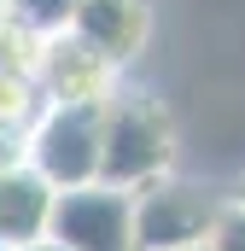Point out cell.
<instances>
[{"label":"cell","mask_w":245,"mask_h":251,"mask_svg":"<svg viewBox=\"0 0 245 251\" xmlns=\"http://www.w3.org/2000/svg\"><path fill=\"white\" fill-rule=\"evenodd\" d=\"M0 24H6V0H0Z\"/></svg>","instance_id":"4fadbf2b"},{"label":"cell","mask_w":245,"mask_h":251,"mask_svg":"<svg viewBox=\"0 0 245 251\" xmlns=\"http://www.w3.org/2000/svg\"><path fill=\"white\" fill-rule=\"evenodd\" d=\"M76 12H82V0H6V24H18V29L41 35V41L70 35Z\"/></svg>","instance_id":"ba28073f"},{"label":"cell","mask_w":245,"mask_h":251,"mask_svg":"<svg viewBox=\"0 0 245 251\" xmlns=\"http://www.w3.org/2000/svg\"><path fill=\"white\" fill-rule=\"evenodd\" d=\"M24 164V128H6L0 123V176Z\"/></svg>","instance_id":"30bf717a"},{"label":"cell","mask_w":245,"mask_h":251,"mask_svg":"<svg viewBox=\"0 0 245 251\" xmlns=\"http://www.w3.org/2000/svg\"><path fill=\"white\" fill-rule=\"evenodd\" d=\"M70 35H76L82 47H94L105 64L122 70V64L140 59V47H146V35H152V12H146V0H82Z\"/></svg>","instance_id":"52a82bcc"},{"label":"cell","mask_w":245,"mask_h":251,"mask_svg":"<svg viewBox=\"0 0 245 251\" xmlns=\"http://www.w3.org/2000/svg\"><path fill=\"white\" fill-rule=\"evenodd\" d=\"M164 176H175V123L152 94L122 88L105 105V170H99V181L140 193Z\"/></svg>","instance_id":"6da1fadb"},{"label":"cell","mask_w":245,"mask_h":251,"mask_svg":"<svg viewBox=\"0 0 245 251\" xmlns=\"http://www.w3.org/2000/svg\"><path fill=\"white\" fill-rule=\"evenodd\" d=\"M53 240L70 251H140L134 240V193L111 181L64 187L53 204Z\"/></svg>","instance_id":"277c9868"},{"label":"cell","mask_w":245,"mask_h":251,"mask_svg":"<svg viewBox=\"0 0 245 251\" xmlns=\"http://www.w3.org/2000/svg\"><path fill=\"white\" fill-rule=\"evenodd\" d=\"M222 204L228 199H210L193 181L164 176V181L134 193V240H140V251H204Z\"/></svg>","instance_id":"3957f363"},{"label":"cell","mask_w":245,"mask_h":251,"mask_svg":"<svg viewBox=\"0 0 245 251\" xmlns=\"http://www.w3.org/2000/svg\"><path fill=\"white\" fill-rule=\"evenodd\" d=\"M24 251H70V246H59V240L47 234V240H35V246H24Z\"/></svg>","instance_id":"8fae6325"},{"label":"cell","mask_w":245,"mask_h":251,"mask_svg":"<svg viewBox=\"0 0 245 251\" xmlns=\"http://www.w3.org/2000/svg\"><path fill=\"white\" fill-rule=\"evenodd\" d=\"M53 204H59V187L24 158L18 170L0 176V251H24L35 240L53 234Z\"/></svg>","instance_id":"8992f818"},{"label":"cell","mask_w":245,"mask_h":251,"mask_svg":"<svg viewBox=\"0 0 245 251\" xmlns=\"http://www.w3.org/2000/svg\"><path fill=\"white\" fill-rule=\"evenodd\" d=\"M35 88L47 105H111L117 88V64H105L94 47H82L76 35H53L41 47V70H35Z\"/></svg>","instance_id":"5b68a950"},{"label":"cell","mask_w":245,"mask_h":251,"mask_svg":"<svg viewBox=\"0 0 245 251\" xmlns=\"http://www.w3.org/2000/svg\"><path fill=\"white\" fill-rule=\"evenodd\" d=\"M24 158L59 193L99 181V170H105V105H47L24 134Z\"/></svg>","instance_id":"7a4b0ae2"},{"label":"cell","mask_w":245,"mask_h":251,"mask_svg":"<svg viewBox=\"0 0 245 251\" xmlns=\"http://www.w3.org/2000/svg\"><path fill=\"white\" fill-rule=\"evenodd\" d=\"M234 199H240V204H245V181H240V187H234Z\"/></svg>","instance_id":"7c38bea8"},{"label":"cell","mask_w":245,"mask_h":251,"mask_svg":"<svg viewBox=\"0 0 245 251\" xmlns=\"http://www.w3.org/2000/svg\"><path fill=\"white\" fill-rule=\"evenodd\" d=\"M204 251H245V204H240V199L222 204L216 234H210V246H204Z\"/></svg>","instance_id":"9c48e42d"}]
</instances>
